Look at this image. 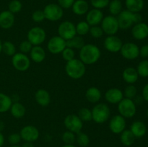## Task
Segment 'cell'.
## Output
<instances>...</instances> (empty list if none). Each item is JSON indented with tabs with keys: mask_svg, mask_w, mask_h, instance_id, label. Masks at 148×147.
Wrapping results in <instances>:
<instances>
[{
	"mask_svg": "<svg viewBox=\"0 0 148 147\" xmlns=\"http://www.w3.org/2000/svg\"><path fill=\"white\" fill-rule=\"evenodd\" d=\"M101 56V50L94 44H85L79 50V60L85 65L94 64L99 60Z\"/></svg>",
	"mask_w": 148,
	"mask_h": 147,
	"instance_id": "cell-1",
	"label": "cell"
},
{
	"mask_svg": "<svg viewBox=\"0 0 148 147\" xmlns=\"http://www.w3.org/2000/svg\"><path fill=\"white\" fill-rule=\"evenodd\" d=\"M119 26L121 30H127L137 23L141 22L143 17L140 13H134L129 10H122L117 16Z\"/></svg>",
	"mask_w": 148,
	"mask_h": 147,
	"instance_id": "cell-2",
	"label": "cell"
},
{
	"mask_svg": "<svg viewBox=\"0 0 148 147\" xmlns=\"http://www.w3.org/2000/svg\"><path fill=\"white\" fill-rule=\"evenodd\" d=\"M65 71L67 76L73 79H79L86 72L85 65L79 59H74L66 62Z\"/></svg>",
	"mask_w": 148,
	"mask_h": 147,
	"instance_id": "cell-3",
	"label": "cell"
},
{
	"mask_svg": "<svg viewBox=\"0 0 148 147\" xmlns=\"http://www.w3.org/2000/svg\"><path fill=\"white\" fill-rule=\"evenodd\" d=\"M92 112V120L96 123H104L109 119L111 115L110 108L106 104L98 103L93 107Z\"/></svg>",
	"mask_w": 148,
	"mask_h": 147,
	"instance_id": "cell-4",
	"label": "cell"
},
{
	"mask_svg": "<svg viewBox=\"0 0 148 147\" xmlns=\"http://www.w3.org/2000/svg\"><path fill=\"white\" fill-rule=\"evenodd\" d=\"M118 111L119 115L124 118H131L137 112V107L133 99L123 98L118 103Z\"/></svg>",
	"mask_w": 148,
	"mask_h": 147,
	"instance_id": "cell-5",
	"label": "cell"
},
{
	"mask_svg": "<svg viewBox=\"0 0 148 147\" xmlns=\"http://www.w3.org/2000/svg\"><path fill=\"white\" fill-rule=\"evenodd\" d=\"M101 24V27L103 33L108 35H116L119 30L118 20L115 16L108 15L104 17Z\"/></svg>",
	"mask_w": 148,
	"mask_h": 147,
	"instance_id": "cell-6",
	"label": "cell"
},
{
	"mask_svg": "<svg viewBox=\"0 0 148 147\" xmlns=\"http://www.w3.org/2000/svg\"><path fill=\"white\" fill-rule=\"evenodd\" d=\"M45 19L51 22L60 20L64 15V10L59 4L51 3L47 4L43 9Z\"/></svg>",
	"mask_w": 148,
	"mask_h": 147,
	"instance_id": "cell-7",
	"label": "cell"
},
{
	"mask_svg": "<svg viewBox=\"0 0 148 147\" xmlns=\"http://www.w3.org/2000/svg\"><path fill=\"white\" fill-rule=\"evenodd\" d=\"M12 63L16 70L25 71L30 68V60L27 55L20 52L12 56Z\"/></svg>",
	"mask_w": 148,
	"mask_h": 147,
	"instance_id": "cell-8",
	"label": "cell"
},
{
	"mask_svg": "<svg viewBox=\"0 0 148 147\" xmlns=\"http://www.w3.org/2000/svg\"><path fill=\"white\" fill-rule=\"evenodd\" d=\"M27 38L33 46H40L46 40V33L42 27H32L27 33Z\"/></svg>",
	"mask_w": 148,
	"mask_h": 147,
	"instance_id": "cell-9",
	"label": "cell"
},
{
	"mask_svg": "<svg viewBox=\"0 0 148 147\" xmlns=\"http://www.w3.org/2000/svg\"><path fill=\"white\" fill-rule=\"evenodd\" d=\"M58 33L61 37L66 41L77 35L75 24L68 20L62 22L58 27Z\"/></svg>",
	"mask_w": 148,
	"mask_h": 147,
	"instance_id": "cell-10",
	"label": "cell"
},
{
	"mask_svg": "<svg viewBox=\"0 0 148 147\" xmlns=\"http://www.w3.org/2000/svg\"><path fill=\"white\" fill-rule=\"evenodd\" d=\"M121 55L127 60H134L140 56V48L137 44L132 42L123 43L120 50Z\"/></svg>",
	"mask_w": 148,
	"mask_h": 147,
	"instance_id": "cell-11",
	"label": "cell"
},
{
	"mask_svg": "<svg viewBox=\"0 0 148 147\" xmlns=\"http://www.w3.org/2000/svg\"><path fill=\"white\" fill-rule=\"evenodd\" d=\"M65 127L68 131L73 132L74 133H78L80 132L83 127V122L75 114H70L66 116L64 120Z\"/></svg>",
	"mask_w": 148,
	"mask_h": 147,
	"instance_id": "cell-12",
	"label": "cell"
},
{
	"mask_svg": "<svg viewBox=\"0 0 148 147\" xmlns=\"http://www.w3.org/2000/svg\"><path fill=\"white\" fill-rule=\"evenodd\" d=\"M66 47V40H64L59 35L53 36L47 43V49L52 54L62 53L64 49Z\"/></svg>",
	"mask_w": 148,
	"mask_h": 147,
	"instance_id": "cell-13",
	"label": "cell"
},
{
	"mask_svg": "<svg viewBox=\"0 0 148 147\" xmlns=\"http://www.w3.org/2000/svg\"><path fill=\"white\" fill-rule=\"evenodd\" d=\"M104 48L106 50L111 53H118L122 47V40L115 35H108L104 40Z\"/></svg>",
	"mask_w": 148,
	"mask_h": 147,
	"instance_id": "cell-14",
	"label": "cell"
},
{
	"mask_svg": "<svg viewBox=\"0 0 148 147\" xmlns=\"http://www.w3.org/2000/svg\"><path fill=\"white\" fill-rule=\"evenodd\" d=\"M20 135L22 139L24 140L25 141L34 142L39 138L40 133L36 127L28 125H25L22 128L20 132Z\"/></svg>",
	"mask_w": 148,
	"mask_h": 147,
	"instance_id": "cell-15",
	"label": "cell"
},
{
	"mask_svg": "<svg viewBox=\"0 0 148 147\" xmlns=\"http://www.w3.org/2000/svg\"><path fill=\"white\" fill-rule=\"evenodd\" d=\"M127 122L125 118L121 115H114L109 122V128L115 134L121 133L126 128Z\"/></svg>",
	"mask_w": 148,
	"mask_h": 147,
	"instance_id": "cell-16",
	"label": "cell"
},
{
	"mask_svg": "<svg viewBox=\"0 0 148 147\" xmlns=\"http://www.w3.org/2000/svg\"><path fill=\"white\" fill-rule=\"evenodd\" d=\"M132 35L137 40H143L148 37V24L141 22L134 24L132 28Z\"/></svg>",
	"mask_w": 148,
	"mask_h": 147,
	"instance_id": "cell-17",
	"label": "cell"
},
{
	"mask_svg": "<svg viewBox=\"0 0 148 147\" xmlns=\"http://www.w3.org/2000/svg\"><path fill=\"white\" fill-rule=\"evenodd\" d=\"M103 17V13L101 10L93 8L87 12L86 22L90 24V26L98 25L101 24Z\"/></svg>",
	"mask_w": 148,
	"mask_h": 147,
	"instance_id": "cell-18",
	"label": "cell"
},
{
	"mask_svg": "<svg viewBox=\"0 0 148 147\" xmlns=\"http://www.w3.org/2000/svg\"><path fill=\"white\" fill-rule=\"evenodd\" d=\"M15 17L13 13L9 10H4L0 12V27L4 30L10 29L14 25Z\"/></svg>",
	"mask_w": 148,
	"mask_h": 147,
	"instance_id": "cell-19",
	"label": "cell"
},
{
	"mask_svg": "<svg viewBox=\"0 0 148 147\" xmlns=\"http://www.w3.org/2000/svg\"><path fill=\"white\" fill-rule=\"evenodd\" d=\"M123 98V92L118 88H111L105 93L106 100L111 104H118Z\"/></svg>",
	"mask_w": 148,
	"mask_h": 147,
	"instance_id": "cell-20",
	"label": "cell"
},
{
	"mask_svg": "<svg viewBox=\"0 0 148 147\" xmlns=\"http://www.w3.org/2000/svg\"><path fill=\"white\" fill-rule=\"evenodd\" d=\"M36 102L42 107H46L51 102V95L46 89H39L35 94Z\"/></svg>",
	"mask_w": 148,
	"mask_h": 147,
	"instance_id": "cell-21",
	"label": "cell"
},
{
	"mask_svg": "<svg viewBox=\"0 0 148 147\" xmlns=\"http://www.w3.org/2000/svg\"><path fill=\"white\" fill-rule=\"evenodd\" d=\"M30 56L35 63H41L46 59V51L40 46H33L30 52Z\"/></svg>",
	"mask_w": 148,
	"mask_h": 147,
	"instance_id": "cell-22",
	"label": "cell"
},
{
	"mask_svg": "<svg viewBox=\"0 0 148 147\" xmlns=\"http://www.w3.org/2000/svg\"><path fill=\"white\" fill-rule=\"evenodd\" d=\"M123 79L129 84H133L136 83L139 79V75L137 69L133 67H127L122 73Z\"/></svg>",
	"mask_w": 148,
	"mask_h": 147,
	"instance_id": "cell-23",
	"label": "cell"
},
{
	"mask_svg": "<svg viewBox=\"0 0 148 147\" xmlns=\"http://www.w3.org/2000/svg\"><path fill=\"white\" fill-rule=\"evenodd\" d=\"M71 8L76 15H84L89 11V4L85 0H75Z\"/></svg>",
	"mask_w": 148,
	"mask_h": 147,
	"instance_id": "cell-24",
	"label": "cell"
},
{
	"mask_svg": "<svg viewBox=\"0 0 148 147\" xmlns=\"http://www.w3.org/2000/svg\"><path fill=\"white\" fill-rule=\"evenodd\" d=\"M130 131H132L135 138H142L147 132V127L143 121L137 120L132 123L130 126Z\"/></svg>",
	"mask_w": 148,
	"mask_h": 147,
	"instance_id": "cell-25",
	"label": "cell"
},
{
	"mask_svg": "<svg viewBox=\"0 0 148 147\" xmlns=\"http://www.w3.org/2000/svg\"><path fill=\"white\" fill-rule=\"evenodd\" d=\"M102 97L101 90L95 86H91L87 89L85 92V97L87 100L91 103H97L99 102Z\"/></svg>",
	"mask_w": 148,
	"mask_h": 147,
	"instance_id": "cell-26",
	"label": "cell"
},
{
	"mask_svg": "<svg viewBox=\"0 0 148 147\" xmlns=\"http://www.w3.org/2000/svg\"><path fill=\"white\" fill-rule=\"evenodd\" d=\"M126 7L129 11L134 13H139L144 8L143 0H126Z\"/></svg>",
	"mask_w": 148,
	"mask_h": 147,
	"instance_id": "cell-27",
	"label": "cell"
},
{
	"mask_svg": "<svg viewBox=\"0 0 148 147\" xmlns=\"http://www.w3.org/2000/svg\"><path fill=\"white\" fill-rule=\"evenodd\" d=\"M12 115L15 118H21L25 115V107L19 102H12L10 109Z\"/></svg>",
	"mask_w": 148,
	"mask_h": 147,
	"instance_id": "cell-28",
	"label": "cell"
},
{
	"mask_svg": "<svg viewBox=\"0 0 148 147\" xmlns=\"http://www.w3.org/2000/svg\"><path fill=\"white\" fill-rule=\"evenodd\" d=\"M66 47L71 48L72 49H79V50H80L85 44L82 36L77 35L72 38L66 40Z\"/></svg>",
	"mask_w": 148,
	"mask_h": 147,
	"instance_id": "cell-29",
	"label": "cell"
},
{
	"mask_svg": "<svg viewBox=\"0 0 148 147\" xmlns=\"http://www.w3.org/2000/svg\"><path fill=\"white\" fill-rule=\"evenodd\" d=\"M12 104L11 97L0 92V112H6L10 110Z\"/></svg>",
	"mask_w": 148,
	"mask_h": 147,
	"instance_id": "cell-30",
	"label": "cell"
},
{
	"mask_svg": "<svg viewBox=\"0 0 148 147\" xmlns=\"http://www.w3.org/2000/svg\"><path fill=\"white\" fill-rule=\"evenodd\" d=\"M135 138V136L130 130H124L121 133L120 139H121V143L126 146H130L132 145L134 143Z\"/></svg>",
	"mask_w": 148,
	"mask_h": 147,
	"instance_id": "cell-31",
	"label": "cell"
},
{
	"mask_svg": "<svg viewBox=\"0 0 148 147\" xmlns=\"http://www.w3.org/2000/svg\"><path fill=\"white\" fill-rule=\"evenodd\" d=\"M108 10H109L111 15L118 16L122 11V2L121 0H111L108 4Z\"/></svg>",
	"mask_w": 148,
	"mask_h": 147,
	"instance_id": "cell-32",
	"label": "cell"
},
{
	"mask_svg": "<svg viewBox=\"0 0 148 147\" xmlns=\"http://www.w3.org/2000/svg\"><path fill=\"white\" fill-rule=\"evenodd\" d=\"M76 27V33L78 35L83 36L89 33L90 26L86 21H81L75 25Z\"/></svg>",
	"mask_w": 148,
	"mask_h": 147,
	"instance_id": "cell-33",
	"label": "cell"
},
{
	"mask_svg": "<svg viewBox=\"0 0 148 147\" xmlns=\"http://www.w3.org/2000/svg\"><path fill=\"white\" fill-rule=\"evenodd\" d=\"M136 69H137L139 76L143 78L148 77V60L145 59L140 61Z\"/></svg>",
	"mask_w": 148,
	"mask_h": 147,
	"instance_id": "cell-34",
	"label": "cell"
},
{
	"mask_svg": "<svg viewBox=\"0 0 148 147\" xmlns=\"http://www.w3.org/2000/svg\"><path fill=\"white\" fill-rule=\"evenodd\" d=\"M123 95H124V98H127V99H134L137 95V87L133 84H129L124 89V92H123Z\"/></svg>",
	"mask_w": 148,
	"mask_h": 147,
	"instance_id": "cell-35",
	"label": "cell"
},
{
	"mask_svg": "<svg viewBox=\"0 0 148 147\" xmlns=\"http://www.w3.org/2000/svg\"><path fill=\"white\" fill-rule=\"evenodd\" d=\"M78 117L82 122H90L92 120V112L89 108H82L78 111Z\"/></svg>",
	"mask_w": 148,
	"mask_h": 147,
	"instance_id": "cell-36",
	"label": "cell"
},
{
	"mask_svg": "<svg viewBox=\"0 0 148 147\" xmlns=\"http://www.w3.org/2000/svg\"><path fill=\"white\" fill-rule=\"evenodd\" d=\"M2 52L7 56H12L16 53V47L10 41H5L2 43Z\"/></svg>",
	"mask_w": 148,
	"mask_h": 147,
	"instance_id": "cell-37",
	"label": "cell"
},
{
	"mask_svg": "<svg viewBox=\"0 0 148 147\" xmlns=\"http://www.w3.org/2000/svg\"><path fill=\"white\" fill-rule=\"evenodd\" d=\"M23 4L20 0H12L8 4V10L13 14H16L21 11Z\"/></svg>",
	"mask_w": 148,
	"mask_h": 147,
	"instance_id": "cell-38",
	"label": "cell"
},
{
	"mask_svg": "<svg viewBox=\"0 0 148 147\" xmlns=\"http://www.w3.org/2000/svg\"><path fill=\"white\" fill-rule=\"evenodd\" d=\"M77 134V135L76 136V141L77 142L78 145L82 147H85L88 146L90 143L89 136L86 133L81 132V131Z\"/></svg>",
	"mask_w": 148,
	"mask_h": 147,
	"instance_id": "cell-39",
	"label": "cell"
},
{
	"mask_svg": "<svg viewBox=\"0 0 148 147\" xmlns=\"http://www.w3.org/2000/svg\"><path fill=\"white\" fill-rule=\"evenodd\" d=\"M62 141L68 145H72L76 141V136H75V133L73 132L67 131L63 133L62 136Z\"/></svg>",
	"mask_w": 148,
	"mask_h": 147,
	"instance_id": "cell-40",
	"label": "cell"
},
{
	"mask_svg": "<svg viewBox=\"0 0 148 147\" xmlns=\"http://www.w3.org/2000/svg\"><path fill=\"white\" fill-rule=\"evenodd\" d=\"M62 55L64 60L67 62L75 59V52L74 50V49L69 47H66L64 49L63 51L62 52Z\"/></svg>",
	"mask_w": 148,
	"mask_h": 147,
	"instance_id": "cell-41",
	"label": "cell"
},
{
	"mask_svg": "<svg viewBox=\"0 0 148 147\" xmlns=\"http://www.w3.org/2000/svg\"><path fill=\"white\" fill-rule=\"evenodd\" d=\"M89 33L94 38H100V37H102L104 33L101 27H100L98 25H94L90 26Z\"/></svg>",
	"mask_w": 148,
	"mask_h": 147,
	"instance_id": "cell-42",
	"label": "cell"
},
{
	"mask_svg": "<svg viewBox=\"0 0 148 147\" xmlns=\"http://www.w3.org/2000/svg\"><path fill=\"white\" fill-rule=\"evenodd\" d=\"M110 0H90V4L95 9L102 10L108 6Z\"/></svg>",
	"mask_w": 148,
	"mask_h": 147,
	"instance_id": "cell-43",
	"label": "cell"
},
{
	"mask_svg": "<svg viewBox=\"0 0 148 147\" xmlns=\"http://www.w3.org/2000/svg\"><path fill=\"white\" fill-rule=\"evenodd\" d=\"M33 46L31 44V43L27 40H23V42L20 43V46H19V49H20L21 53L26 54V53H30Z\"/></svg>",
	"mask_w": 148,
	"mask_h": 147,
	"instance_id": "cell-44",
	"label": "cell"
},
{
	"mask_svg": "<svg viewBox=\"0 0 148 147\" xmlns=\"http://www.w3.org/2000/svg\"><path fill=\"white\" fill-rule=\"evenodd\" d=\"M32 20L37 23L43 22V20H45V15L43 10H36V11L32 14Z\"/></svg>",
	"mask_w": 148,
	"mask_h": 147,
	"instance_id": "cell-45",
	"label": "cell"
},
{
	"mask_svg": "<svg viewBox=\"0 0 148 147\" xmlns=\"http://www.w3.org/2000/svg\"><path fill=\"white\" fill-rule=\"evenodd\" d=\"M21 136H20V133H12L11 135H9L8 137V141L11 145H17V144L20 142L21 141Z\"/></svg>",
	"mask_w": 148,
	"mask_h": 147,
	"instance_id": "cell-46",
	"label": "cell"
},
{
	"mask_svg": "<svg viewBox=\"0 0 148 147\" xmlns=\"http://www.w3.org/2000/svg\"><path fill=\"white\" fill-rule=\"evenodd\" d=\"M75 0H58L59 5L62 9H69L73 5Z\"/></svg>",
	"mask_w": 148,
	"mask_h": 147,
	"instance_id": "cell-47",
	"label": "cell"
},
{
	"mask_svg": "<svg viewBox=\"0 0 148 147\" xmlns=\"http://www.w3.org/2000/svg\"><path fill=\"white\" fill-rule=\"evenodd\" d=\"M140 56L143 59L148 58V45H145L140 48Z\"/></svg>",
	"mask_w": 148,
	"mask_h": 147,
	"instance_id": "cell-48",
	"label": "cell"
},
{
	"mask_svg": "<svg viewBox=\"0 0 148 147\" xmlns=\"http://www.w3.org/2000/svg\"><path fill=\"white\" fill-rule=\"evenodd\" d=\"M142 95H143V98L146 101L148 102V84L145 85V86L143 89V92H142Z\"/></svg>",
	"mask_w": 148,
	"mask_h": 147,
	"instance_id": "cell-49",
	"label": "cell"
},
{
	"mask_svg": "<svg viewBox=\"0 0 148 147\" xmlns=\"http://www.w3.org/2000/svg\"><path fill=\"white\" fill-rule=\"evenodd\" d=\"M22 147H34V145H33V142H27V141H25V143L23 144Z\"/></svg>",
	"mask_w": 148,
	"mask_h": 147,
	"instance_id": "cell-50",
	"label": "cell"
},
{
	"mask_svg": "<svg viewBox=\"0 0 148 147\" xmlns=\"http://www.w3.org/2000/svg\"><path fill=\"white\" fill-rule=\"evenodd\" d=\"M4 143V135L1 133V132H0V147H1L3 146Z\"/></svg>",
	"mask_w": 148,
	"mask_h": 147,
	"instance_id": "cell-51",
	"label": "cell"
},
{
	"mask_svg": "<svg viewBox=\"0 0 148 147\" xmlns=\"http://www.w3.org/2000/svg\"><path fill=\"white\" fill-rule=\"evenodd\" d=\"M4 123L3 122H1V121H0V132H1V131L4 130Z\"/></svg>",
	"mask_w": 148,
	"mask_h": 147,
	"instance_id": "cell-52",
	"label": "cell"
},
{
	"mask_svg": "<svg viewBox=\"0 0 148 147\" xmlns=\"http://www.w3.org/2000/svg\"><path fill=\"white\" fill-rule=\"evenodd\" d=\"M2 52V43H1V40H0V53Z\"/></svg>",
	"mask_w": 148,
	"mask_h": 147,
	"instance_id": "cell-53",
	"label": "cell"
},
{
	"mask_svg": "<svg viewBox=\"0 0 148 147\" xmlns=\"http://www.w3.org/2000/svg\"><path fill=\"white\" fill-rule=\"evenodd\" d=\"M62 147H76V146H75L73 145V144H72V145H68V144H66V145L63 146H62Z\"/></svg>",
	"mask_w": 148,
	"mask_h": 147,
	"instance_id": "cell-54",
	"label": "cell"
},
{
	"mask_svg": "<svg viewBox=\"0 0 148 147\" xmlns=\"http://www.w3.org/2000/svg\"><path fill=\"white\" fill-rule=\"evenodd\" d=\"M10 147H20V146H17V145H14V146H12Z\"/></svg>",
	"mask_w": 148,
	"mask_h": 147,
	"instance_id": "cell-55",
	"label": "cell"
},
{
	"mask_svg": "<svg viewBox=\"0 0 148 147\" xmlns=\"http://www.w3.org/2000/svg\"><path fill=\"white\" fill-rule=\"evenodd\" d=\"M146 115H147V117L148 118V109H147V112H146Z\"/></svg>",
	"mask_w": 148,
	"mask_h": 147,
	"instance_id": "cell-56",
	"label": "cell"
}]
</instances>
